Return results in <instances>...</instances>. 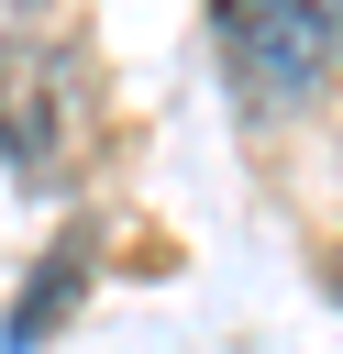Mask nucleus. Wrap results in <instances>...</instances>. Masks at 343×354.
I'll return each instance as SVG.
<instances>
[{
	"label": "nucleus",
	"instance_id": "1",
	"mask_svg": "<svg viewBox=\"0 0 343 354\" xmlns=\"http://www.w3.org/2000/svg\"><path fill=\"white\" fill-rule=\"evenodd\" d=\"M332 55H343V11H332V0H266V11L243 0V11H221V66H232L243 100H266V111L310 100Z\"/></svg>",
	"mask_w": 343,
	"mask_h": 354
},
{
	"label": "nucleus",
	"instance_id": "2",
	"mask_svg": "<svg viewBox=\"0 0 343 354\" xmlns=\"http://www.w3.org/2000/svg\"><path fill=\"white\" fill-rule=\"evenodd\" d=\"M77 122H89V66L66 44H44V33H11L0 44V155L22 177H55Z\"/></svg>",
	"mask_w": 343,
	"mask_h": 354
},
{
	"label": "nucleus",
	"instance_id": "3",
	"mask_svg": "<svg viewBox=\"0 0 343 354\" xmlns=\"http://www.w3.org/2000/svg\"><path fill=\"white\" fill-rule=\"evenodd\" d=\"M66 277H77V254H55V266H44V288H33V299H22V321H11V332H22V343H33V332H44V321H55V310H66Z\"/></svg>",
	"mask_w": 343,
	"mask_h": 354
}]
</instances>
